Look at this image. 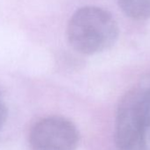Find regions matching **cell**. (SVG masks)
Masks as SVG:
<instances>
[{
    "label": "cell",
    "instance_id": "cell-1",
    "mask_svg": "<svg viewBox=\"0 0 150 150\" xmlns=\"http://www.w3.org/2000/svg\"><path fill=\"white\" fill-rule=\"evenodd\" d=\"M66 35L77 52L93 55L113 46L118 37V26L110 13L94 6H83L69 19Z\"/></svg>",
    "mask_w": 150,
    "mask_h": 150
},
{
    "label": "cell",
    "instance_id": "cell-2",
    "mask_svg": "<svg viewBox=\"0 0 150 150\" xmlns=\"http://www.w3.org/2000/svg\"><path fill=\"white\" fill-rule=\"evenodd\" d=\"M146 87L127 91L118 103L114 125V140L119 150H138Z\"/></svg>",
    "mask_w": 150,
    "mask_h": 150
},
{
    "label": "cell",
    "instance_id": "cell-3",
    "mask_svg": "<svg viewBox=\"0 0 150 150\" xmlns=\"http://www.w3.org/2000/svg\"><path fill=\"white\" fill-rule=\"evenodd\" d=\"M78 142L76 126L62 117H48L39 120L29 133L32 150H74Z\"/></svg>",
    "mask_w": 150,
    "mask_h": 150
},
{
    "label": "cell",
    "instance_id": "cell-4",
    "mask_svg": "<svg viewBox=\"0 0 150 150\" xmlns=\"http://www.w3.org/2000/svg\"><path fill=\"white\" fill-rule=\"evenodd\" d=\"M122 12L132 20L150 19V0H117Z\"/></svg>",
    "mask_w": 150,
    "mask_h": 150
},
{
    "label": "cell",
    "instance_id": "cell-5",
    "mask_svg": "<svg viewBox=\"0 0 150 150\" xmlns=\"http://www.w3.org/2000/svg\"><path fill=\"white\" fill-rule=\"evenodd\" d=\"M138 150H150V87L145 90Z\"/></svg>",
    "mask_w": 150,
    "mask_h": 150
},
{
    "label": "cell",
    "instance_id": "cell-6",
    "mask_svg": "<svg viewBox=\"0 0 150 150\" xmlns=\"http://www.w3.org/2000/svg\"><path fill=\"white\" fill-rule=\"evenodd\" d=\"M7 118V108L6 103L0 94V129L3 127Z\"/></svg>",
    "mask_w": 150,
    "mask_h": 150
}]
</instances>
